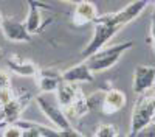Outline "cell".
<instances>
[{
    "mask_svg": "<svg viewBox=\"0 0 155 137\" xmlns=\"http://www.w3.org/2000/svg\"><path fill=\"white\" fill-rule=\"evenodd\" d=\"M149 3L150 2H147V0H134L132 3L124 6L121 11L110 12V14H102V16L98 14L93 19V23H95L93 37H92V41L87 44V47L82 50V53H81L82 58L87 59L88 56L96 53L102 47H106V44H109L112 41V37L118 33L124 25L134 22L141 12L147 8Z\"/></svg>",
    "mask_w": 155,
    "mask_h": 137,
    "instance_id": "1",
    "label": "cell"
},
{
    "mask_svg": "<svg viewBox=\"0 0 155 137\" xmlns=\"http://www.w3.org/2000/svg\"><path fill=\"white\" fill-rule=\"evenodd\" d=\"M134 45H135L134 41H127V42H121V44L110 45V47H102L96 53L88 56L85 59V62H87L88 69L93 73L106 72V70L112 69L113 66H116V62L120 61V58L127 52V50H130Z\"/></svg>",
    "mask_w": 155,
    "mask_h": 137,
    "instance_id": "2",
    "label": "cell"
},
{
    "mask_svg": "<svg viewBox=\"0 0 155 137\" xmlns=\"http://www.w3.org/2000/svg\"><path fill=\"white\" fill-rule=\"evenodd\" d=\"M155 115V98L153 95H144L141 94L138 101L134 106V111L130 114V132L129 135H138V132L144 131L149 125L153 122Z\"/></svg>",
    "mask_w": 155,
    "mask_h": 137,
    "instance_id": "3",
    "label": "cell"
},
{
    "mask_svg": "<svg viewBox=\"0 0 155 137\" xmlns=\"http://www.w3.org/2000/svg\"><path fill=\"white\" fill-rule=\"evenodd\" d=\"M34 100H36L39 109L42 111V114L54 125L56 129H67V128L71 126L70 120L65 117L64 109L58 104V101H51V100H48L45 95H37Z\"/></svg>",
    "mask_w": 155,
    "mask_h": 137,
    "instance_id": "4",
    "label": "cell"
},
{
    "mask_svg": "<svg viewBox=\"0 0 155 137\" xmlns=\"http://www.w3.org/2000/svg\"><path fill=\"white\" fill-rule=\"evenodd\" d=\"M33 100V95L23 94L20 97H14L9 103L0 106L2 108V115H3V123H14L19 118H22V112L27 109V106L30 104V101Z\"/></svg>",
    "mask_w": 155,
    "mask_h": 137,
    "instance_id": "5",
    "label": "cell"
},
{
    "mask_svg": "<svg viewBox=\"0 0 155 137\" xmlns=\"http://www.w3.org/2000/svg\"><path fill=\"white\" fill-rule=\"evenodd\" d=\"M155 81V70L152 66H143L140 64L134 70V77H132V89L137 95H141L152 89Z\"/></svg>",
    "mask_w": 155,
    "mask_h": 137,
    "instance_id": "6",
    "label": "cell"
},
{
    "mask_svg": "<svg viewBox=\"0 0 155 137\" xmlns=\"http://www.w3.org/2000/svg\"><path fill=\"white\" fill-rule=\"evenodd\" d=\"M2 30L5 39L11 41V42H31V34L28 33L25 23L17 22V20H11V19H3Z\"/></svg>",
    "mask_w": 155,
    "mask_h": 137,
    "instance_id": "7",
    "label": "cell"
},
{
    "mask_svg": "<svg viewBox=\"0 0 155 137\" xmlns=\"http://www.w3.org/2000/svg\"><path fill=\"white\" fill-rule=\"evenodd\" d=\"M61 80L73 83V84H79V83H92L95 80V73L88 69L87 62H79L76 66L68 67L65 72L61 73Z\"/></svg>",
    "mask_w": 155,
    "mask_h": 137,
    "instance_id": "8",
    "label": "cell"
},
{
    "mask_svg": "<svg viewBox=\"0 0 155 137\" xmlns=\"http://www.w3.org/2000/svg\"><path fill=\"white\" fill-rule=\"evenodd\" d=\"M127 103V97L123 91L120 89H109L104 97H102V111L106 114H115V112L121 111Z\"/></svg>",
    "mask_w": 155,
    "mask_h": 137,
    "instance_id": "9",
    "label": "cell"
},
{
    "mask_svg": "<svg viewBox=\"0 0 155 137\" xmlns=\"http://www.w3.org/2000/svg\"><path fill=\"white\" fill-rule=\"evenodd\" d=\"M96 16H98V8L95 3L87 2V0H79L78 3H74L73 22L76 25H85L88 22H93Z\"/></svg>",
    "mask_w": 155,
    "mask_h": 137,
    "instance_id": "10",
    "label": "cell"
},
{
    "mask_svg": "<svg viewBox=\"0 0 155 137\" xmlns=\"http://www.w3.org/2000/svg\"><path fill=\"white\" fill-rule=\"evenodd\" d=\"M79 94V89L76 87V84L73 83H67V81H62L59 83V86L56 87L54 95H56V101L61 108H65L70 106L73 103V100L76 98V95Z\"/></svg>",
    "mask_w": 155,
    "mask_h": 137,
    "instance_id": "11",
    "label": "cell"
},
{
    "mask_svg": "<svg viewBox=\"0 0 155 137\" xmlns=\"http://www.w3.org/2000/svg\"><path fill=\"white\" fill-rule=\"evenodd\" d=\"M8 67L11 72L20 75V77H34L37 73V67L34 62H31L28 59H23L17 55H12L8 59Z\"/></svg>",
    "mask_w": 155,
    "mask_h": 137,
    "instance_id": "12",
    "label": "cell"
},
{
    "mask_svg": "<svg viewBox=\"0 0 155 137\" xmlns=\"http://www.w3.org/2000/svg\"><path fill=\"white\" fill-rule=\"evenodd\" d=\"M34 77H37V87L42 94H53L56 91V87L61 83V75L51 73V72H37Z\"/></svg>",
    "mask_w": 155,
    "mask_h": 137,
    "instance_id": "13",
    "label": "cell"
},
{
    "mask_svg": "<svg viewBox=\"0 0 155 137\" xmlns=\"http://www.w3.org/2000/svg\"><path fill=\"white\" fill-rule=\"evenodd\" d=\"M28 5H30V11H28V16H27V20H25V27H27L28 33L33 34V33H39L42 28V14L39 11V2L36 0H27Z\"/></svg>",
    "mask_w": 155,
    "mask_h": 137,
    "instance_id": "14",
    "label": "cell"
},
{
    "mask_svg": "<svg viewBox=\"0 0 155 137\" xmlns=\"http://www.w3.org/2000/svg\"><path fill=\"white\" fill-rule=\"evenodd\" d=\"M95 135L96 137H115V135H118V131H116V128L113 126V125L101 123L95 129Z\"/></svg>",
    "mask_w": 155,
    "mask_h": 137,
    "instance_id": "15",
    "label": "cell"
},
{
    "mask_svg": "<svg viewBox=\"0 0 155 137\" xmlns=\"http://www.w3.org/2000/svg\"><path fill=\"white\" fill-rule=\"evenodd\" d=\"M2 129H3L2 132L3 137H22V131H23L17 123H6Z\"/></svg>",
    "mask_w": 155,
    "mask_h": 137,
    "instance_id": "16",
    "label": "cell"
},
{
    "mask_svg": "<svg viewBox=\"0 0 155 137\" xmlns=\"http://www.w3.org/2000/svg\"><path fill=\"white\" fill-rule=\"evenodd\" d=\"M14 97H16V94L11 87H3V89H0V106L9 103Z\"/></svg>",
    "mask_w": 155,
    "mask_h": 137,
    "instance_id": "17",
    "label": "cell"
},
{
    "mask_svg": "<svg viewBox=\"0 0 155 137\" xmlns=\"http://www.w3.org/2000/svg\"><path fill=\"white\" fill-rule=\"evenodd\" d=\"M82 132H78L74 128H67V129H58V137H82Z\"/></svg>",
    "mask_w": 155,
    "mask_h": 137,
    "instance_id": "18",
    "label": "cell"
},
{
    "mask_svg": "<svg viewBox=\"0 0 155 137\" xmlns=\"http://www.w3.org/2000/svg\"><path fill=\"white\" fill-rule=\"evenodd\" d=\"M3 87H11V77L5 70H0V89Z\"/></svg>",
    "mask_w": 155,
    "mask_h": 137,
    "instance_id": "19",
    "label": "cell"
},
{
    "mask_svg": "<svg viewBox=\"0 0 155 137\" xmlns=\"http://www.w3.org/2000/svg\"><path fill=\"white\" fill-rule=\"evenodd\" d=\"M64 2H68V3H73V5H74V3L79 2V0H64Z\"/></svg>",
    "mask_w": 155,
    "mask_h": 137,
    "instance_id": "20",
    "label": "cell"
},
{
    "mask_svg": "<svg viewBox=\"0 0 155 137\" xmlns=\"http://www.w3.org/2000/svg\"><path fill=\"white\" fill-rule=\"evenodd\" d=\"M2 23H3V16L0 14V27H2Z\"/></svg>",
    "mask_w": 155,
    "mask_h": 137,
    "instance_id": "21",
    "label": "cell"
},
{
    "mask_svg": "<svg viewBox=\"0 0 155 137\" xmlns=\"http://www.w3.org/2000/svg\"><path fill=\"white\" fill-rule=\"evenodd\" d=\"M2 58H3V55H2V53H0V61H2Z\"/></svg>",
    "mask_w": 155,
    "mask_h": 137,
    "instance_id": "22",
    "label": "cell"
},
{
    "mask_svg": "<svg viewBox=\"0 0 155 137\" xmlns=\"http://www.w3.org/2000/svg\"><path fill=\"white\" fill-rule=\"evenodd\" d=\"M147 2H152V0H147Z\"/></svg>",
    "mask_w": 155,
    "mask_h": 137,
    "instance_id": "23",
    "label": "cell"
},
{
    "mask_svg": "<svg viewBox=\"0 0 155 137\" xmlns=\"http://www.w3.org/2000/svg\"><path fill=\"white\" fill-rule=\"evenodd\" d=\"M0 53H2V50H0Z\"/></svg>",
    "mask_w": 155,
    "mask_h": 137,
    "instance_id": "24",
    "label": "cell"
}]
</instances>
